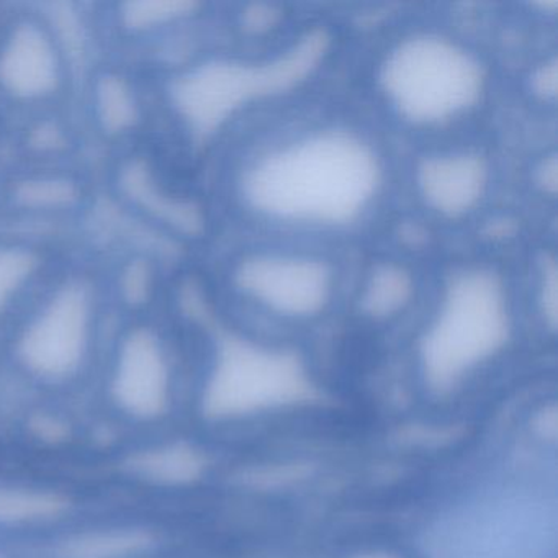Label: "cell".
Masks as SVG:
<instances>
[{
	"label": "cell",
	"mask_w": 558,
	"mask_h": 558,
	"mask_svg": "<svg viewBox=\"0 0 558 558\" xmlns=\"http://www.w3.org/2000/svg\"><path fill=\"white\" fill-rule=\"evenodd\" d=\"M359 558H395V557H390V555H365V557H359Z\"/></svg>",
	"instance_id": "22"
},
{
	"label": "cell",
	"mask_w": 558,
	"mask_h": 558,
	"mask_svg": "<svg viewBox=\"0 0 558 558\" xmlns=\"http://www.w3.org/2000/svg\"><path fill=\"white\" fill-rule=\"evenodd\" d=\"M201 5L178 0H138L120 2L104 15L116 40L126 45H153L159 38L187 25L197 17Z\"/></svg>",
	"instance_id": "15"
},
{
	"label": "cell",
	"mask_w": 558,
	"mask_h": 558,
	"mask_svg": "<svg viewBox=\"0 0 558 558\" xmlns=\"http://www.w3.org/2000/svg\"><path fill=\"white\" fill-rule=\"evenodd\" d=\"M71 51L44 12L0 22V106L21 116L54 112L73 87Z\"/></svg>",
	"instance_id": "6"
},
{
	"label": "cell",
	"mask_w": 558,
	"mask_h": 558,
	"mask_svg": "<svg viewBox=\"0 0 558 558\" xmlns=\"http://www.w3.org/2000/svg\"><path fill=\"white\" fill-rule=\"evenodd\" d=\"M234 289L259 308L287 319L315 318L331 303V264L303 253L250 254L234 266Z\"/></svg>",
	"instance_id": "8"
},
{
	"label": "cell",
	"mask_w": 558,
	"mask_h": 558,
	"mask_svg": "<svg viewBox=\"0 0 558 558\" xmlns=\"http://www.w3.org/2000/svg\"><path fill=\"white\" fill-rule=\"evenodd\" d=\"M68 508L63 496L37 489L0 488V522H38L58 518Z\"/></svg>",
	"instance_id": "18"
},
{
	"label": "cell",
	"mask_w": 558,
	"mask_h": 558,
	"mask_svg": "<svg viewBox=\"0 0 558 558\" xmlns=\"http://www.w3.org/2000/svg\"><path fill=\"white\" fill-rule=\"evenodd\" d=\"M107 308L106 280L93 267L60 264L15 318V361L40 380L74 377L93 352Z\"/></svg>",
	"instance_id": "3"
},
{
	"label": "cell",
	"mask_w": 558,
	"mask_h": 558,
	"mask_svg": "<svg viewBox=\"0 0 558 558\" xmlns=\"http://www.w3.org/2000/svg\"><path fill=\"white\" fill-rule=\"evenodd\" d=\"M172 371L161 329L148 315L133 316L120 332L110 391L130 416L155 420L171 400Z\"/></svg>",
	"instance_id": "9"
},
{
	"label": "cell",
	"mask_w": 558,
	"mask_h": 558,
	"mask_svg": "<svg viewBox=\"0 0 558 558\" xmlns=\"http://www.w3.org/2000/svg\"><path fill=\"white\" fill-rule=\"evenodd\" d=\"M378 80L391 109L414 126L462 119L478 106L486 87L476 54L436 34L413 35L391 48Z\"/></svg>",
	"instance_id": "5"
},
{
	"label": "cell",
	"mask_w": 558,
	"mask_h": 558,
	"mask_svg": "<svg viewBox=\"0 0 558 558\" xmlns=\"http://www.w3.org/2000/svg\"><path fill=\"white\" fill-rule=\"evenodd\" d=\"M410 292V280L400 270H385L374 279L368 303L374 312L390 313L401 306Z\"/></svg>",
	"instance_id": "19"
},
{
	"label": "cell",
	"mask_w": 558,
	"mask_h": 558,
	"mask_svg": "<svg viewBox=\"0 0 558 558\" xmlns=\"http://www.w3.org/2000/svg\"><path fill=\"white\" fill-rule=\"evenodd\" d=\"M319 50V41L308 38L266 63L225 57L191 61L159 80L156 104L172 129L194 145H205L254 100L282 93L303 80Z\"/></svg>",
	"instance_id": "2"
},
{
	"label": "cell",
	"mask_w": 558,
	"mask_h": 558,
	"mask_svg": "<svg viewBox=\"0 0 558 558\" xmlns=\"http://www.w3.org/2000/svg\"><path fill=\"white\" fill-rule=\"evenodd\" d=\"M538 306L545 322L555 329L557 325V267L551 259L544 260L538 280Z\"/></svg>",
	"instance_id": "20"
},
{
	"label": "cell",
	"mask_w": 558,
	"mask_h": 558,
	"mask_svg": "<svg viewBox=\"0 0 558 558\" xmlns=\"http://www.w3.org/2000/svg\"><path fill=\"white\" fill-rule=\"evenodd\" d=\"M488 185V166L473 153L427 158L417 169V187L430 210L457 218L478 205Z\"/></svg>",
	"instance_id": "13"
},
{
	"label": "cell",
	"mask_w": 558,
	"mask_h": 558,
	"mask_svg": "<svg viewBox=\"0 0 558 558\" xmlns=\"http://www.w3.org/2000/svg\"><path fill=\"white\" fill-rule=\"evenodd\" d=\"M89 197L84 175L61 162H34L2 185V201L9 211L38 220L74 217L86 208Z\"/></svg>",
	"instance_id": "12"
},
{
	"label": "cell",
	"mask_w": 558,
	"mask_h": 558,
	"mask_svg": "<svg viewBox=\"0 0 558 558\" xmlns=\"http://www.w3.org/2000/svg\"><path fill=\"white\" fill-rule=\"evenodd\" d=\"M60 264L40 241L0 238V323L15 322Z\"/></svg>",
	"instance_id": "14"
},
{
	"label": "cell",
	"mask_w": 558,
	"mask_h": 558,
	"mask_svg": "<svg viewBox=\"0 0 558 558\" xmlns=\"http://www.w3.org/2000/svg\"><path fill=\"white\" fill-rule=\"evenodd\" d=\"M86 110L93 132L110 145H138L153 112L146 90L120 66H99L86 86Z\"/></svg>",
	"instance_id": "11"
},
{
	"label": "cell",
	"mask_w": 558,
	"mask_h": 558,
	"mask_svg": "<svg viewBox=\"0 0 558 558\" xmlns=\"http://www.w3.org/2000/svg\"><path fill=\"white\" fill-rule=\"evenodd\" d=\"M511 336L505 286L488 269H466L446 287L430 319L420 357L427 384L449 391L495 357Z\"/></svg>",
	"instance_id": "4"
},
{
	"label": "cell",
	"mask_w": 558,
	"mask_h": 558,
	"mask_svg": "<svg viewBox=\"0 0 558 558\" xmlns=\"http://www.w3.org/2000/svg\"><path fill=\"white\" fill-rule=\"evenodd\" d=\"M113 168V192L120 204L149 228L166 234H181L194 223L191 204L184 201L159 172L151 151L129 146Z\"/></svg>",
	"instance_id": "10"
},
{
	"label": "cell",
	"mask_w": 558,
	"mask_h": 558,
	"mask_svg": "<svg viewBox=\"0 0 558 558\" xmlns=\"http://www.w3.org/2000/svg\"><path fill=\"white\" fill-rule=\"evenodd\" d=\"M384 184L374 146L325 126L264 151L244 168L240 197L257 217L287 227L344 228L361 220Z\"/></svg>",
	"instance_id": "1"
},
{
	"label": "cell",
	"mask_w": 558,
	"mask_h": 558,
	"mask_svg": "<svg viewBox=\"0 0 558 558\" xmlns=\"http://www.w3.org/2000/svg\"><path fill=\"white\" fill-rule=\"evenodd\" d=\"M129 469L146 482L181 485L201 475L202 459L191 447L174 444L135 453Z\"/></svg>",
	"instance_id": "16"
},
{
	"label": "cell",
	"mask_w": 558,
	"mask_h": 558,
	"mask_svg": "<svg viewBox=\"0 0 558 558\" xmlns=\"http://www.w3.org/2000/svg\"><path fill=\"white\" fill-rule=\"evenodd\" d=\"M149 535L136 529L89 532L70 538L61 548L64 558H123L148 547Z\"/></svg>",
	"instance_id": "17"
},
{
	"label": "cell",
	"mask_w": 558,
	"mask_h": 558,
	"mask_svg": "<svg viewBox=\"0 0 558 558\" xmlns=\"http://www.w3.org/2000/svg\"><path fill=\"white\" fill-rule=\"evenodd\" d=\"M308 390V377L293 355L228 338L218 345L205 385L204 411L211 420H236L296 403Z\"/></svg>",
	"instance_id": "7"
},
{
	"label": "cell",
	"mask_w": 558,
	"mask_h": 558,
	"mask_svg": "<svg viewBox=\"0 0 558 558\" xmlns=\"http://www.w3.org/2000/svg\"><path fill=\"white\" fill-rule=\"evenodd\" d=\"M532 87L537 96L545 97V99L555 96V89H557V63L555 60L548 61L535 70L534 76H532Z\"/></svg>",
	"instance_id": "21"
}]
</instances>
